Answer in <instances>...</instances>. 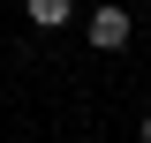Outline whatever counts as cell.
<instances>
[{
  "mask_svg": "<svg viewBox=\"0 0 151 143\" xmlns=\"http://www.w3.org/2000/svg\"><path fill=\"white\" fill-rule=\"evenodd\" d=\"M83 38H91L98 53H121V45L136 38V15L121 8V0H98V8H91V23H83Z\"/></svg>",
  "mask_w": 151,
  "mask_h": 143,
  "instance_id": "cell-1",
  "label": "cell"
},
{
  "mask_svg": "<svg viewBox=\"0 0 151 143\" xmlns=\"http://www.w3.org/2000/svg\"><path fill=\"white\" fill-rule=\"evenodd\" d=\"M23 15L38 30H60V23H76V0H23Z\"/></svg>",
  "mask_w": 151,
  "mask_h": 143,
  "instance_id": "cell-2",
  "label": "cell"
},
{
  "mask_svg": "<svg viewBox=\"0 0 151 143\" xmlns=\"http://www.w3.org/2000/svg\"><path fill=\"white\" fill-rule=\"evenodd\" d=\"M144 143H151V113H144Z\"/></svg>",
  "mask_w": 151,
  "mask_h": 143,
  "instance_id": "cell-3",
  "label": "cell"
}]
</instances>
